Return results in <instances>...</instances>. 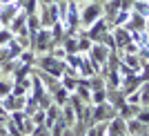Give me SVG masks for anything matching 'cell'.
Masks as SVG:
<instances>
[{
  "mask_svg": "<svg viewBox=\"0 0 149 136\" xmlns=\"http://www.w3.org/2000/svg\"><path fill=\"white\" fill-rule=\"evenodd\" d=\"M36 65H38V69H42V72H47V74L56 76V78H60V76L65 74V69H67L65 60L56 58V56L49 54V51H45L40 58H36Z\"/></svg>",
  "mask_w": 149,
  "mask_h": 136,
  "instance_id": "6da1fadb",
  "label": "cell"
},
{
  "mask_svg": "<svg viewBox=\"0 0 149 136\" xmlns=\"http://www.w3.org/2000/svg\"><path fill=\"white\" fill-rule=\"evenodd\" d=\"M85 136H107V123H93L85 132Z\"/></svg>",
  "mask_w": 149,
  "mask_h": 136,
  "instance_id": "d6986e66",
  "label": "cell"
},
{
  "mask_svg": "<svg viewBox=\"0 0 149 136\" xmlns=\"http://www.w3.org/2000/svg\"><path fill=\"white\" fill-rule=\"evenodd\" d=\"M31 121H33L36 125H45V109H40V107H38V109L31 114Z\"/></svg>",
  "mask_w": 149,
  "mask_h": 136,
  "instance_id": "f546056e",
  "label": "cell"
},
{
  "mask_svg": "<svg viewBox=\"0 0 149 136\" xmlns=\"http://www.w3.org/2000/svg\"><path fill=\"white\" fill-rule=\"evenodd\" d=\"M129 16H131V11H118L116 13V18L111 20V27H123L127 20H129Z\"/></svg>",
  "mask_w": 149,
  "mask_h": 136,
  "instance_id": "d4e9b609",
  "label": "cell"
},
{
  "mask_svg": "<svg viewBox=\"0 0 149 136\" xmlns=\"http://www.w3.org/2000/svg\"><path fill=\"white\" fill-rule=\"evenodd\" d=\"M118 11H120V0H105L102 2V16L109 20V25H111V20L116 18Z\"/></svg>",
  "mask_w": 149,
  "mask_h": 136,
  "instance_id": "9c48e42d",
  "label": "cell"
},
{
  "mask_svg": "<svg viewBox=\"0 0 149 136\" xmlns=\"http://www.w3.org/2000/svg\"><path fill=\"white\" fill-rule=\"evenodd\" d=\"M51 100H54V103H56L58 107L67 105V103H69V92H67V89H65V87L60 85V87H58V89H56V92L51 94Z\"/></svg>",
  "mask_w": 149,
  "mask_h": 136,
  "instance_id": "2e32d148",
  "label": "cell"
},
{
  "mask_svg": "<svg viewBox=\"0 0 149 136\" xmlns=\"http://www.w3.org/2000/svg\"><path fill=\"white\" fill-rule=\"evenodd\" d=\"M33 127H36V123L31 121V116H27V118H25V125H22V134L29 136L31 132H33Z\"/></svg>",
  "mask_w": 149,
  "mask_h": 136,
  "instance_id": "d6a6232c",
  "label": "cell"
},
{
  "mask_svg": "<svg viewBox=\"0 0 149 136\" xmlns=\"http://www.w3.org/2000/svg\"><path fill=\"white\" fill-rule=\"evenodd\" d=\"M11 94H13V96H27L29 92H27V89H25L22 85H18V83H13V85H11Z\"/></svg>",
  "mask_w": 149,
  "mask_h": 136,
  "instance_id": "e575fe53",
  "label": "cell"
},
{
  "mask_svg": "<svg viewBox=\"0 0 149 136\" xmlns=\"http://www.w3.org/2000/svg\"><path fill=\"white\" fill-rule=\"evenodd\" d=\"M91 45H93V40L85 34V31H78V51L80 54H87L89 49H91Z\"/></svg>",
  "mask_w": 149,
  "mask_h": 136,
  "instance_id": "e0dca14e",
  "label": "cell"
},
{
  "mask_svg": "<svg viewBox=\"0 0 149 136\" xmlns=\"http://www.w3.org/2000/svg\"><path fill=\"white\" fill-rule=\"evenodd\" d=\"M131 11H136V13H140V16L147 18V16H149V0H134Z\"/></svg>",
  "mask_w": 149,
  "mask_h": 136,
  "instance_id": "ffe728a7",
  "label": "cell"
},
{
  "mask_svg": "<svg viewBox=\"0 0 149 136\" xmlns=\"http://www.w3.org/2000/svg\"><path fill=\"white\" fill-rule=\"evenodd\" d=\"M67 127H69V125L65 123L62 118H58L56 123H54V125H51V127H49V134H51V136H62V132L67 130Z\"/></svg>",
  "mask_w": 149,
  "mask_h": 136,
  "instance_id": "7402d4cb",
  "label": "cell"
},
{
  "mask_svg": "<svg viewBox=\"0 0 149 136\" xmlns=\"http://www.w3.org/2000/svg\"><path fill=\"white\" fill-rule=\"evenodd\" d=\"M127 132H129V136H140V134H147L149 132V125L140 123V121L134 116V121L127 118Z\"/></svg>",
  "mask_w": 149,
  "mask_h": 136,
  "instance_id": "8fae6325",
  "label": "cell"
},
{
  "mask_svg": "<svg viewBox=\"0 0 149 136\" xmlns=\"http://www.w3.org/2000/svg\"><path fill=\"white\" fill-rule=\"evenodd\" d=\"M11 38H13L11 29H2V27H0V47H2V45H7Z\"/></svg>",
  "mask_w": 149,
  "mask_h": 136,
  "instance_id": "4dcf8cb0",
  "label": "cell"
},
{
  "mask_svg": "<svg viewBox=\"0 0 149 136\" xmlns=\"http://www.w3.org/2000/svg\"><path fill=\"white\" fill-rule=\"evenodd\" d=\"M76 2H78V5H80L82 0H76ZM89 2H100V5H102V2H105V0H89Z\"/></svg>",
  "mask_w": 149,
  "mask_h": 136,
  "instance_id": "74e56055",
  "label": "cell"
},
{
  "mask_svg": "<svg viewBox=\"0 0 149 136\" xmlns=\"http://www.w3.org/2000/svg\"><path fill=\"white\" fill-rule=\"evenodd\" d=\"M0 136H7V127L2 123H0Z\"/></svg>",
  "mask_w": 149,
  "mask_h": 136,
  "instance_id": "8d00e7d4",
  "label": "cell"
},
{
  "mask_svg": "<svg viewBox=\"0 0 149 136\" xmlns=\"http://www.w3.org/2000/svg\"><path fill=\"white\" fill-rule=\"evenodd\" d=\"M62 136H76V134H74V130H71V127H67V130L62 132Z\"/></svg>",
  "mask_w": 149,
  "mask_h": 136,
  "instance_id": "d590c367",
  "label": "cell"
},
{
  "mask_svg": "<svg viewBox=\"0 0 149 136\" xmlns=\"http://www.w3.org/2000/svg\"><path fill=\"white\" fill-rule=\"evenodd\" d=\"M109 29H111L109 20H107L105 16H100V18L96 20V22H91V25L87 27V31H85V34H87V36L91 38L93 43H98V40H100V36H102V34H107Z\"/></svg>",
  "mask_w": 149,
  "mask_h": 136,
  "instance_id": "5b68a950",
  "label": "cell"
},
{
  "mask_svg": "<svg viewBox=\"0 0 149 136\" xmlns=\"http://www.w3.org/2000/svg\"><path fill=\"white\" fill-rule=\"evenodd\" d=\"M38 0H25V5H22V11L27 13V16H33V13H38Z\"/></svg>",
  "mask_w": 149,
  "mask_h": 136,
  "instance_id": "4316f807",
  "label": "cell"
},
{
  "mask_svg": "<svg viewBox=\"0 0 149 136\" xmlns=\"http://www.w3.org/2000/svg\"><path fill=\"white\" fill-rule=\"evenodd\" d=\"M7 27L11 29L13 36H16V34H20V31H25V29H27V13H25V11H18V13H16V18H13Z\"/></svg>",
  "mask_w": 149,
  "mask_h": 136,
  "instance_id": "30bf717a",
  "label": "cell"
},
{
  "mask_svg": "<svg viewBox=\"0 0 149 136\" xmlns=\"http://www.w3.org/2000/svg\"><path fill=\"white\" fill-rule=\"evenodd\" d=\"M140 136H149V132H147V134H140Z\"/></svg>",
  "mask_w": 149,
  "mask_h": 136,
  "instance_id": "ab89813d",
  "label": "cell"
},
{
  "mask_svg": "<svg viewBox=\"0 0 149 136\" xmlns=\"http://www.w3.org/2000/svg\"><path fill=\"white\" fill-rule=\"evenodd\" d=\"M36 109H38V100L33 98L31 94H27V100H25V109H22V111H25L27 116H31V114H33Z\"/></svg>",
  "mask_w": 149,
  "mask_h": 136,
  "instance_id": "603a6c76",
  "label": "cell"
},
{
  "mask_svg": "<svg viewBox=\"0 0 149 136\" xmlns=\"http://www.w3.org/2000/svg\"><path fill=\"white\" fill-rule=\"evenodd\" d=\"M51 47H54L51 29L40 27V29L36 31V38H33V47H31V51H33V54H45V51H51Z\"/></svg>",
  "mask_w": 149,
  "mask_h": 136,
  "instance_id": "7a4b0ae2",
  "label": "cell"
},
{
  "mask_svg": "<svg viewBox=\"0 0 149 136\" xmlns=\"http://www.w3.org/2000/svg\"><path fill=\"white\" fill-rule=\"evenodd\" d=\"M40 5H49V2H54V0H38Z\"/></svg>",
  "mask_w": 149,
  "mask_h": 136,
  "instance_id": "f35d334b",
  "label": "cell"
},
{
  "mask_svg": "<svg viewBox=\"0 0 149 136\" xmlns=\"http://www.w3.org/2000/svg\"><path fill=\"white\" fill-rule=\"evenodd\" d=\"M36 76L40 78V81H42V85L47 87V89H49L51 94H54V92L58 89V87H60V78H56V76H51V74H47V72H42V69H38V72H36Z\"/></svg>",
  "mask_w": 149,
  "mask_h": 136,
  "instance_id": "ba28073f",
  "label": "cell"
},
{
  "mask_svg": "<svg viewBox=\"0 0 149 136\" xmlns=\"http://www.w3.org/2000/svg\"><path fill=\"white\" fill-rule=\"evenodd\" d=\"M120 60H123L125 65L134 72V74H138V72H140V67H143V58H140L138 54H125Z\"/></svg>",
  "mask_w": 149,
  "mask_h": 136,
  "instance_id": "7c38bea8",
  "label": "cell"
},
{
  "mask_svg": "<svg viewBox=\"0 0 149 136\" xmlns=\"http://www.w3.org/2000/svg\"><path fill=\"white\" fill-rule=\"evenodd\" d=\"M22 11V7L18 5V2H9V5H0V22H2V27H7L9 22H11L13 18H16V13Z\"/></svg>",
  "mask_w": 149,
  "mask_h": 136,
  "instance_id": "8992f818",
  "label": "cell"
},
{
  "mask_svg": "<svg viewBox=\"0 0 149 136\" xmlns=\"http://www.w3.org/2000/svg\"><path fill=\"white\" fill-rule=\"evenodd\" d=\"M105 100H107V87L91 92V105H98V103H105Z\"/></svg>",
  "mask_w": 149,
  "mask_h": 136,
  "instance_id": "484cf974",
  "label": "cell"
},
{
  "mask_svg": "<svg viewBox=\"0 0 149 136\" xmlns=\"http://www.w3.org/2000/svg\"><path fill=\"white\" fill-rule=\"evenodd\" d=\"M54 2H60V0H54Z\"/></svg>",
  "mask_w": 149,
  "mask_h": 136,
  "instance_id": "60d3db41",
  "label": "cell"
},
{
  "mask_svg": "<svg viewBox=\"0 0 149 136\" xmlns=\"http://www.w3.org/2000/svg\"><path fill=\"white\" fill-rule=\"evenodd\" d=\"M113 40H116V47L120 49L131 40V31H127L125 27H113Z\"/></svg>",
  "mask_w": 149,
  "mask_h": 136,
  "instance_id": "4fadbf2b",
  "label": "cell"
},
{
  "mask_svg": "<svg viewBox=\"0 0 149 136\" xmlns=\"http://www.w3.org/2000/svg\"><path fill=\"white\" fill-rule=\"evenodd\" d=\"M80 62H82V54H67L65 56V65H67L69 69H76V72H78Z\"/></svg>",
  "mask_w": 149,
  "mask_h": 136,
  "instance_id": "ac0fdd59",
  "label": "cell"
},
{
  "mask_svg": "<svg viewBox=\"0 0 149 136\" xmlns=\"http://www.w3.org/2000/svg\"><path fill=\"white\" fill-rule=\"evenodd\" d=\"M140 105L143 107H149V81H145L143 85H140Z\"/></svg>",
  "mask_w": 149,
  "mask_h": 136,
  "instance_id": "cb8c5ba5",
  "label": "cell"
},
{
  "mask_svg": "<svg viewBox=\"0 0 149 136\" xmlns=\"http://www.w3.org/2000/svg\"><path fill=\"white\" fill-rule=\"evenodd\" d=\"M136 118L140 121V123H145V125H149V107H143V109L136 114Z\"/></svg>",
  "mask_w": 149,
  "mask_h": 136,
  "instance_id": "836d02e7",
  "label": "cell"
},
{
  "mask_svg": "<svg viewBox=\"0 0 149 136\" xmlns=\"http://www.w3.org/2000/svg\"><path fill=\"white\" fill-rule=\"evenodd\" d=\"M5 127H7V136H25V134H22V130H20V127H18L16 123H11L9 118H7Z\"/></svg>",
  "mask_w": 149,
  "mask_h": 136,
  "instance_id": "83f0119b",
  "label": "cell"
},
{
  "mask_svg": "<svg viewBox=\"0 0 149 136\" xmlns=\"http://www.w3.org/2000/svg\"><path fill=\"white\" fill-rule=\"evenodd\" d=\"M91 116H93V123H109L113 116H116V109H113L111 103H98V105H93L91 109Z\"/></svg>",
  "mask_w": 149,
  "mask_h": 136,
  "instance_id": "3957f363",
  "label": "cell"
},
{
  "mask_svg": "<svg viewBox=\"0 0 149 136\" xmlns=\"http://www.w3.org/2000/svg\"><path fill=\"white\" fill-rule=\"evenodd\" d=\"M60 85L65 87L69 94L76 92V85H78V76H74V74H69V72H65V74L60 76Z\"/></svg>",
  "mask_w": 149,
  "mask_h": 136,
  "instance_id": "9a60e30c",
  "label": "cell"
},
{
  "mask_svg": "<svg viewBox=\"0 0 149 136\" xmlns=\"http://www.w3.org/2000/svg\"><path fill=\"white\" fill-rule=\"evenodd\" d=\"M89 54H91V58L100 65V69H102V65H107V58H109V54H111V49L109 47H105L102 43H93L91 49H89Z\"/></svg>",
  "mask_w": 149,
  "mask_h": 136,
  "instance_id": "52a82bcc",
  "label": "cell"
},
{
  "mask_svg": "<svg viewBox=\"0 0 149 136\" xmlns=\"http://www.w3.org/2000/svg\"><path fill=\"white\" fill-rule=\"evenodd\" d=\"M0 27H2V22H0Z\"/></svg>",
  "mask_w": 149,
  "mask_h": 136,
  "instance_id": "b9f144b4",
  "label": "cell"
},
{
  "mask_svg": "<svg viewBox=\"0 0 149 136\" xmlns=\"http://www.w3.org/2000/svg\"><path fill=\"white\" fill-rule=\"evenodd\" d=\"M0 78H2V74H0Z\"/></svg>",
  "mask_w": 149,
  "mask_h": 136,
  "instance_id": "7bdbcfd3",
  "label": "cell"
},
{
  "mask_svg": "<svg viewBox=\"0 0 149 136\" xmlns=\"http://www.w3.org/2000/svg\"><path fill=\"white\" fill-rule=\"evenodd\" d=\"M100 16H102V5H100V2H89V5L80 11V25L89 27L91 22H96Z\"/></svg>",
  "mask_w": 149,
  "mask_h": 136,
  "instance_id": "277c9868",
  "label": "cell"
},
{
  "mask_svg": "<svg viewBox=\"0 0 149 136\" xmlns=\"http://www.w3.org/2000/svg\"><path fill=\"white\" fill-rule=\"evenodd\" d=\"M40 27H42V25H40L38 13H33V16H27V31H29V36H31V34H36Z\"/></svg>",
  "mask_w": 149,
  "mask_h": 136,
  "instance_id": "44dd1931",
  "label": "cell"
},
{
  "mask_svg": "<svg viewBox=\"0 0 149 136\" xmlns=\"http://www.w3.org/2000/svg\"><path fill=\"white\" fill-rule=\"evenodd\" d=\"M29 136H51V134H49V127H45V125H36Z\"/></svg>",
  "mask_w": 149,
  "mask_h": 136,
  "instance_id": "1f68e13d",
  "label": "cell"
},
{
  "mask_svg": "<svg viewBox=\"0 0 149 136\" xmlns=\"http://www.w3.org/2000/svg\"><path fill=\"white\" fill-rule=\"evenodd\" d=\"M58 118H60V107H58L56 103H51V105L45 109V127H51Z\"/></svg>",
  "mask_w": 149,
  "mask_h": 136,
  "instance_id": "5bb4252c",
  "label": "cell"
},
{
  "mask_svg": "<svg viewBox=\"0 0 149 136\" xmlns=\"http://www.w3.org/2000/svg\"><path fill=\"white\" fill-rule=\"evenodd\" d=\"M11 85H13V81H7V78H0V98H2V96H7V94L11 92Z\"/></svg>",
  "mask_w": 149,
  "mask_h": 136,
  "instance_id": "f1b7e54d",
  "label": "cell"
}]
</instances>
